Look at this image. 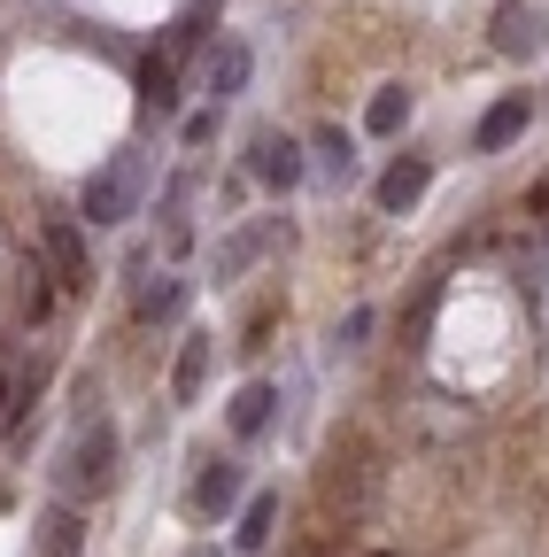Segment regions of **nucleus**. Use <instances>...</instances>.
<instances>
[{
    "label": "nucleus",
    "mask_w": 549,
    "mask_h": 557,
    "mask_svg": "<svg viewBox=\"0 0 549 557\" xmlns=\"http://www.w3.org/2000/svg\"><path fill=\"white\" fill-rule=\"evenodd\" d=\"M372 496H379V449L364 434H340L325 449V465H317V511L333 527H357L372 511Z\"/></svg>",
    "instance_id": "obj_1"
},
{
    "label": "nucleus",
    "mask_w": 549,
    "mask_h": 557,
    "mask_svg": "<svg viewBox=\"0 0 549 557\" xmlns=\"http://www.w3.org/2000/svg\"><path fill=\"white\" fill-rule=\"evenodd\" d=\"M140 186H148V163H140V156H132V148H124V156H109V163H101V171L86 178V194H78V209H86V218H93V225H124V218H132V209H140Z\"/></svg>",
    "instance_id": "obj_2"
},
{
    "label": "nucleus",
    "mask_w": 549,
    "mask_h": 557,
    "mask_svg": "<svg viewBox=\"0 0 549 557\" xmlns=\"http://www.w3.org/2000/svg\"><path fill=\"white\" fill-rule=\"evenodd\" d=\"M109 480H116V426H109V418H93V426L71 442V457H62V487H71V496H86V487H93V496H101Z\"/></svg>",
    "instance_id": "obj_3"
},
{
    "label": "nucleus",
    "mask_w": 549,
    "mask_h": 557,
    "mask_svg": "<svg viewBox=\"0 0 549 557\" xmlns=\"http://www.w3.org/2000/svg\"><path fill=\"white\" fill-rule=\"evenodd\" d=\"M194 54V24H178L148 62H140V109H155V116H171L178 109V62Z\"/></svg>",
    "instance_id": "obj_4"
},
{
    "label": "nucleus",
    "mask_w": 549,
    "mask_h": 557,
    "mask_svg": "<svg viewBox=\"0 0 549 557\" xmlns=\"http://www.w3.org/2000/svg\"><path fill=\"white\" fill-rule=\"evenodd\" d=\"M39 248H47V263H54V287H93V263H86V233L71 225V218H47V233H39Z\"/></svg>",
    "instance_id": "obj_5"
},
{
    "label": "nucleus",
    "mask_w": 549,
    "mask_h": 557,
    "mask_svg": "<svg viewBox=\"0 0 549 557\" xmlns=\"http://www.w3.org/2000/svg\"><path fill=\"white\" fill-rule=\"evenodd\" d=\"M248 171H255L263 186L287 194V186H302V148H295L287 132H255V139H248Z\"/></svg>",
    "instance_id": "obj_6"
},
{
    "label": "nucleus",
    "mask_w": 549,
    "mask_h": 557,
    "mask_svg": "<svg viewBox=\"0 0 549 557\" xmlns=\"http://www.w3.org/2000/svg\"><path fill=\"white\" fill-rule=\"evenodd\" d=\"M488 32H496V54H541V47H549V16L526 9V0H503Z\"/></svg>",
    "instance_id": "obj_7"
},
{
    "label": "nucleus",
    "mask_w": 549,
    "mask_h": 557,
    "mask_svg": "<svg viewBox=\"0 0 549 557\" xmlns=\"http://www.w3.org/2000/svg\"><path fill=\"white\" fill-rule=\"evenodd\" d=\"M526 116H534V109H526V94H503V101H496L488 116H479V132H472V148H479V156H496V148H511V139L526 132Z\"/></svg>",
    "instance_id": "obj_8"
},
{
    "label": "nucleus",
    "mask_w": 549,
    "mask_h": 557,
    "mask_svg": "<svg viewBox=\"0 0 549 557\" xmlns=\"http://www.w3.org/2000/svg\"><path fill=\"white\" fill-rule=\"evenodd\" d=\"M240 504V465L233 457H217V465H201V480H194V511H210V519H225Z\"/></svg>",
    "instance_id": "obj_9"
},
{
    "label": "nucleus",
    "mask_w": 549,
    "mask_h": 557,
    "mask_svg": "<svg viewBox=\"0 0 549 557\" xmlns=\"http://www.w3.org/2000/svg\"><path fill=\"white\" fill-rule=\"evenodd\" d=\"M210 357H217V341H210V333H186L178 364H171V395H178V403H201V380H210Z\"/></svg>",
    "instance_id": "obj_10"
},
{
    "label": "nucleus",
    "mask_w": 549,
    "mask_h": 557,
    "mask_svg": "<svg viewBox=\"0 0 549 557\" xmlns=\"http://www.w3.org/2000/svg\"><path fill=\"white\" fill-rule=\"evenodd\" d=\"M201 86H210L217 101H233V94L248 86V47H240V39H217V47H210V70H201Z\"/></svg>",
    "instance_id": "obj_11"
},
{
    "label": "nucleus",
    "mask_w": 549,
    "mask_h": 557,
    "mask_svg": "<svg viewBox=\"0 0 549 557\" xmlns=\"http://www.w3.org/2000/svg\"><path fill=\"white\" fill-rule=\"evenodd\" d=\"M39 557H86V519H78L71 504H54V511L39 519Z\"/></svg>",
    "instance_id": "obj_12"
},
{
    "label": "nucleus",
    "mask_w": 549,
    "mask_h": 557,
    "mask_svg": "<svg viewBox=\"0 0 549 557\" xmlns=\"http://www.w3.org/2000/svg\"><path fill=\"white\" fill-rule=\"evenodd\" d=\"M426 178H434V171H426L419 156H402V163H387V171H379V186H372V194H379V209H410V201L426 194Z\"/></svg>",
    "instance_id": "obj_13"
},
{
    "label": "nucleus",
    "mask_w": 549,
    "mask_h": 557,
    "mask_svg": "<svg viewBox=\"0 0 549 557\" xmlns=\"http://www.w3.org/2000/svg\"><path fill=\"white\" fill-rule=\"evenodd\" d=\"M271 410H279V387H263V380H248V387L233 395V434H240V442H255V434L271 426Z\"/></svg>",
    "instance_id": "obj_14"
},
{
    "label": "nucleus",
    "mask_w": 549,
    "mask_h": 557,
    "mask_svg": "<svg viewBox=\"0 0 549 557\" xmlns=\"http://www.w3.org/2000/svg\"><path fill=\"white\" fill-rule=\"evenodd\" d=\"M402 124H410V86H379V94H372V109H364V132L395 139Z\"/></svg>",
    "instance_id": "obj_15"
},
{
    "label": "nucleus",
    "mask_w": 549,
    "mask_h": 557,
    "mask_svg": "<svg viewBox=\"0 0 549 557\" xmlns=\"http://www.w3.org/2000/svg\"><path fill=\"white\" fill-rule=\"evenodd\" d=\"M310 156H317V171H325V178H349V171H357V148H349V132H333V124L310 139Z\"/></svg>",
    "instance_id": "obj_16"
},
{
    "label": "nucleus",
    "mask_w": 549,
    "mask_h": 557,
    "mask_svg": "<svg viewBox=\"0 0 549 557\" xmlns=\"http://www.w3.org/2000/svg\"><path fill=\"white\" fill-rule=\"evenodd\" d=\"M271 527H279V496H248V511H240V549H263L271 542Z\"/></svg>",
    "instance_id": "obj_17"
},
{
    "label": "nucleus",
    "mask_w": 549,
    "mask_h": 557,
    "mask_svg": "<svg viewBox=\"0 0 549 557\" xmlns=\"http://www.w3.org/2000/svg\"><path fill=\"white\" fill-rule=\"evenodd\" d=\"M263 240H271V225H248V233H240V240H225V248H217V278H233V271H248V263H255V248H263Z\"/></svg>",
    "instance_id": "obj_18"
},
{
    "label": "nucleus",
    "mask_w": 549,
    "mask_h": 557,
    "mask_svg": "<svg viewBox=\"0 0 549 557\" xmlns=\"http://www.w3.org/2000/svg\"><path fill=\"white\" fill-rule=\"evenodd\" d=\"M140 318H178L186 310V278H163V287H140V302H132Z\"/></svg>",
    "instance_id": "obj_19"
},
{
    "label": "nucleus",
    "mask_w": 549,
    "mask_h": 557,
    "mask_svg": "<svg viewBox=\"0 0 549 557\" xmlns=\"http://www.w3.org/2000/svg\"><path fill=\"white\" fill-rule=\"evenodd\" d=\"M24 310H32V325L54 310V278H47V271H32V278H24Z\"/></svg>",
    "instance_id": "obj_20"
},
{
    "label": "nucleus",
    "mask_w": 549,
    "mask_h": 557,
    "mask_svg": "<svg viewBox=\"0 0 549 557\" xmlns=\"http://www.w3.org/2000/svg\"><path fill=\"white\" fill-rule=\"evenodd\" d=\"M287 557H340L333 542H302V549H287Z\"/></svg>",
    "instance_id": "obj_21"
},
{
    "label": "nucleus",
    "mask_w": 549,
    "mask_h": 557,
    "mask_svg": "<svg viewBox=\"0 0 549 557\" xmlns=\"http://www.w3.org/2000/svg\"><path fill=\"white\" fill-rule=\"evenodd\" d=\"M186 557H217V549H210V542H194V549H186Z\"/></svg>",
    "instance_id": "obj_22"
},
{
    "label": "nucleus",
    "mask_w": 549,
    "mask_h": 557,
    "mask_svg": "<svg viewBox=\"0 0 549 557\" xmlns=\"http://www.w3.org/2000/svg\"><path fill=\"white\" fill-rule=\"evenodd\" d=\"M0 410H9V380H0Z\"/></svg>",
    "instance_id": "obj_23"
}]
</instances>
